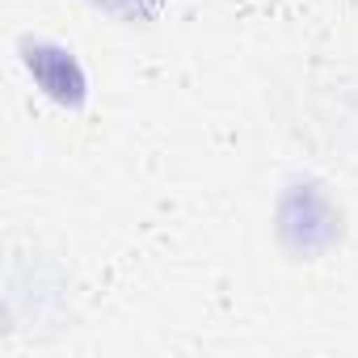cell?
I'll return each mask as SVG.
<instances>
[{"label": "cell", "mask_w": 358, "mask_h": 358, "mask_svg": "<svg viewBox=\"0 0 358 358\" xmlns=\"http://www.w3.org/2000/svg\"><path fill=\"white\" fill-rule=\"evenodd\" d=\"M22 59H26V72L34 76V85H38L51 101H59V106H68V110L85 106L89 80H85V68L76 64L72 51H64V47H55V43H22Z\"/></svg>", "instance_id": "6da1fadb"}]
</instances>
